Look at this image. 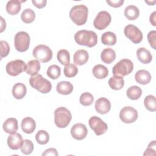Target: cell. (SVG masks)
I'll use <instances>...</instances> for the list:
<instances>
[{"mask_svg": "<svg viewBox=\"0 0 156 156\" xmlns=\"http://www.w3.org/2000/svg\"><path fill=\"white\" fill-rule=\"evenodd\" d=\"M74 40L79 45L92 48L96 46L98 43V36L92 30H81L75 34Z\"/></svg>", "mask_w": 156, "mask_h": 156, "instance_id": "6da1fadb", "label": "cell"}, {"mask_svg": "<svg viewBox=\"0 0 156 156\" xmlns=\"http://www.w3.org/2000/svg\"><path fill=\"white\" fill-rule=\"evenodd\" d=\"M88 14V7L83 4L73 6L69 11V17L77 26H82L87 21Z\"/></svg>", "mask_w": 156, "mask_h": 156, "instance_id": "7a4b0ae2", "label": "cell"}, {"mask_svg": "<svg viewBox=\"0 0 156 156\" xmlns=\"http://www.w3.org/2000/svg\"><path fill=\"white\" fill-rule=\"evenodd\" d=\"M30 86L41 93H48L52 88L51 83L44 78L42 75L37 74L29 79Z\"/></svg>", "mask_w": 156, "mask_h": 156, "instance_id": "3957f363", "label": "cell"}, {"mask_svg": "<svg viewBox=\"0 0 156 156\" xmlns=\"http://www.w3.org/2000/svg\"><path fill=\"white\" fill-rule=\"evenodd\" d=\"M72 119L70 111L65 107H60L55 109L54 112V122L59 128L67 127Z\"/></svg>", "mask_w": 156, "mask_h": 156, "instance_id": "277c9868", "label": "cell"}, {"mask_svg": "<svg viewBox=\"0 0 156 156\" xmlns=\"http://www.w3.org/2000/svg\"><path fill=\"white\" fill-rule=\"evenodd\" d=\"M133 69V64L132 62L127 58L119 60L114 65L112 69V73L114 76H126L130 74Z\"/></svg>", "mask_w": 156, "mask_h": 156, "instance_id": "5b68a950", "label": "cell"}, {"mask_svg": "<svg viewBox=\"0 0 156 156\" xmlns=\"http://www.w3.org/2000/svg\"><path fill=\"white\" fill-rule=\"evenodd\" d=\"M32 54L37 60L43 63L48 62L52 57L51 49L44 44H39L35 46L33 49Z\"/></svg>", "mask_w": 156, "mask_h": 156, "instance_id": "8992f818", "label": "cell"}, {"mask_svg": "<svg viewBox=\"0 0 156 156\" xmlns=\"http://www.w3.org/2000/svg\"><path fill=\"white\" fill-rule=\"evenodd\" d=\"M30 44V36L24 31L18 32L14 38V45L15 49L21 52L26 51Z\"/></svg>", "mask_w": 156, "mask_h": 156, "instance_id": "52a82bcc", "label": "cell"}, {"mask_svg": "<svg viewBox=\"0 0 156 156\" xmlns=\"http://www.w3.org/2000/svg\"><path fill=\"white\" fill-rule=\"evenodd\" d=\"M26 65L24 61L17 59L9 62L6 66L7 73L12 76H17L26 70Z\"/></svg>", "mask_w": 156, "mask_h": 156, "instance_id": "ba28073f", "label": "cell"}, {"mask_svg": "<svg viewBox=\"0 0 156 156\" xmlns=\"http://www.w3.org/2000/svg\"><path fill=\"white\" fill-rule=\"evenodd\" d=\"M88 124L90 128L98 136L105 133L108 129L107 124L102 119L96 116H91L89 119Z\"/></svg>", "mask_w": 156, "mask_h": 156, "instance_id": "9c48e42d", "label": "cell"}, {"mask_svg": "<svg viewBox=\"0 0 156 156\" xmlns=\"http://www.w3.org/2000/svg\"><path fill=\"white\" fill-rule=\"evenodd\" d=\"M124 33L125 36L130 39L133 43H140L143 40V34L141 31L133 24L127 25L124 27Z\"/></svg>", "mask_w": 156, "mask_h": 156, "instance_id": "30bf717a", "label": "cell"}, {"mask_svg": "<svg viewBox=\"0 0 156 156\" xmlns=\"http://www.w3.org/2000/svg\"><path fill=\"white\" fill-rule=\"evenodd\" d=\"M111 20V15L108 12L101 11L96 15L93 21V25L98 30H104L110 24Z\"/></svg>", "mask_w": 156, "mask_h": 156, "instance_id": "8fae6325", "label": "cell"}, {"mask_svg": "<svg viewBox=\"0 0 156 156\" xmlns=\"http://www.w3.org/2000/svg\"><path fill=\"white\" fill-rule=\"evenodd\" d=\"M119 118L124 123H132L138 118V112L132 107L126 106L120 110Z\"/></svg>", "mask_w": 156, "mask_h": 156, "instance_id": "7c38bea8", "label": "cell"}, {"mask_svg": "<svg viewBox=\"0 0 156 156\" xmlns=\"http://www.w3.org/2000/svg\"><path fill=\"white\" fill-rule=\"evenodd\" d=\"M88 133L87 127L82 123H76L73 125L71 129V134L72 136L77 140L84 139Z\"/></svg>", "mask_w": 156, "mask_h": 156, "instance_id": "4fadbf2b", "label": "cell"}, {"mask_svg": "<svg viewBox=\"0 0 156 156\" xmlns=\"http://www.w3.org/2000/svg\"><path fill=\"white\" fill-rule=\"evenodd\" d=\"M95 109L100 114L107 113L111 108V104L109 100L105 98H100L95 102Z\"/></svg>", "mask_w": 156, "mask_h": 156, "instance_id": "5bb4252c", "label": "cell"}, {"mask_svg": "<svg viewBox=\"0 0 156 156\" xmlns=\"http://www.w3.org/2000/svg\"><path fill=\"white\" fill-rule=\"evenodd\" d=\"M23 137L21 134L15 133L10 135L7 138V144L12 150H18L21 147L23 143Z\"/></svg>", "mask_w": 156, "mask_h": 156, "instance_id": "9a60e30c", "label": "cell"}, {"mask_svg": "<svg viewBox=\"0 0 156 156\" xmlns=\"http://www.w3.org/2000/svg\"><path fill=\"white\" fill-rule=\"evenodd\" d=\"M22 130L27 134L32 133L34 132L36 128V123L35 120L30 117L24 118L21 124Z\"/></svg>", "mask_w": 156, "mask_h": 156, "instance_id": "2e32d148", "label": "cell"}, {"mask_svg": "<svg viewBox=\"0 0 156 156\" xmlns=\"http://www.w3.org/2000/svg\"><path fill=\"white\" fill-rule=\"evenodd\" d=\"M89 54L87 51L79 49L74 54L73 61L76 65L81 66L87 62Z\"/></svg>", "mask_w": 156, "mask_h": 156, "instance_id": "e0dca14e", "label": "cell"}, {"mask_svg": "<svg viewBox=\"0 0 156 156\" xmlns=\"http://www.w3.org/2000/svg\"><path fill=\"white\" fill-rule=\"evenodd\" d=\"M2 127L6 133L9 134L15 133L18 129V121L14 118H7L4 122Z\"/></svg>", "mask_w": 156, "mask_h": 156, "instance_id": "ac0fdd59", "label": "cell"}, {"mask_svg": "<svg viewBox=\"0 0 156 156\" xmlns=\"http://www.w3.org/2000/svg\"><path fill=\"white\" fill-rule=\"evenodd\" d=\"M135 79L138 83L141 85H146L150 82L151 80V75L148 71L141 69L135 73Z\"/></svg>", "mask_w": 156, "mask_h": 156, "instance_id": "d6986e66", "label": "cell"}, {"mask_svg": "<svg viewBox=\"0 0 156 156\" xmlns=\"http://www.w3.org/2000/svg\"><path fill=\"white\" fill-rule=\"evenodd\" d=\"M136 56L138 59L142 63H149L152 59V56L149 51L145 48H140L136 51Z\"/></svg>", "mask_w": 156, "mask_h": 156, "instance_id": "ffe728a7", "label": "cell"}, {"mask_svg": "<svg viewBox=\"0 0 156 156\" xmlns=\"http://www.w3.org/2000/svg\"><path fill=\"white\" fill-rule=\"evenodd\" d=\"M27 88L24 84L22 83H15L12 88V94L16 99H23L26 94Z\"/></svg>", "mask_w": 156, "mask_h": 156, "instance_id": "44dd1931", "label": "cell"}, {"mask_svg": "<svg viewBox=\"0 0 156 156\" xmlns=\"http://www.w3.org/2000/svg\"><path fill=\"white\" fill-rule=\"evenodd\" d=\"M23 2L24 1H20L18 0H11L8 1L5 7L7 12L11 15L18 14L21 10V3Z\"/></svg>", "mask_w": 156, "mask_h": 156, "instance_id": "7402d4cb", "label": "cell"}, {"mask_svg": "<svg viewBox=\"0 0 156 156\" xmlns=\"http://www.w3.org/2000/svg\"><path fill=\"white\" fill-rule=\"evenodd\" d=\"M56 90L59 94L68 95L72 93L73 90V85L69 82L62 81L57 83Z\"/></svg>", "mask_w": 156, "mask_h": 156, "instance_id": "603a6c76", "label": "cell"}, {"mask_svg": "<svg viewBox=\"0 0 156 156\" xmlns=\"http://www.w3.org/2000/svg\"><path fill=\"white\" fill-rule=\"evenodd\" d=\"M101 58L102 62L107 64H110L112 63L116 58L115 51L110 48H105L102 51Z\"/></svg>", "mask_w": 156, "mask_h": 156, "instance_id": "cb8c5ba5", "label": "cell"}, {"mask_svg": "<svg viewBox=\"0 0 156 156\" xmlns=\"http://www.w3.org/2000/svg\"><path fill=\"white\" fill-rule=\"evenodd\" d=\"M108 85L115 90H119L122 89L124 85V80L122 77L119 76H114L108 80Z\"/></svg>", "mask_w": 156, "mask_h": 156, "instance_id": "d4e9b609", "label": "cell"}, {"mask_svg": "<svg viewBox=\"0 0 156 156\" xmlns=\"http://www.w3.org/2000/svg\"><path fill=\"white\" fill-rule=\"evenodd\" d=\"M93 76L99 79H102L105 78L108 74V69L104 65L98 64L95 65L92 70Z\"/></svg>", "mask_w": 156, "mask_h": 156, "instance_id": "484cf974", "label": "cell"}, {"mask_svg": "<svg viewBox=\"0 0 156 156\" xmlns=\"http://www.w3.org/2000/svg\"><path fill=\"white\" fill-rule=\"evenodd\" d=\"M140 10L138 8L133 5H130L126 7L124 15L129 20H135L138 18Z\"/></svg>", "mask_w": 156, "mask_h": 156, "instance_id": "4316f807", "label": "cell"}, {"mask_svg": "<svg viewBox=\"0 0 156 156\" xmlns=\"http://www.w3.org/2000/svg\"><path fill=\"white\" fill-rule=\"evenodd\" d=\"M40 69V64L37 60H32L27 62L25 71L27 74L34 76L38 73Z\"/></svg>", "mask_w": 156, "mask_h": 156, "instance_id": "83f0119b", "label": "cell"}, {"mask_svg": "<svg viewBox=\"0 0 156 156\" xmlns=\"http://www.w3.org/2000/svg\"><path fill=\"white\" fill-rule=\"evenodd\" d=\"M101 41L104 45H115L116 43V35L112 32H105L101 36Z\"/></svg>", "mask_w": 156, "mask_h": 156, "instance_id": "f1b7e54d", "label": "cell"}, {"mask_svg": "<svg viewBox=\"0 0 156 156\" xmlns=\"http://www.w3.org/2000/svg\"><path fill=\"white\" fill-rule=\"evenodd\" d=\"M127 96L132 100H137L138 99L141 94H142V90L141 88L138 86H132L129 87L126 91Z\"/></svg>", "mask_w": 156, "mask_h": 156, "instance_id": "f546056e", "label": "cell"}, {"mask_svg": "<svg viewBox=\"0 0 156 156\" xmlns=\"http://www.w3.org/2000/svg\"><path fill=\"white\" fill-rule=\"evenodd\" d=\"M58 61L63 65L66 66L69 64L70 55L69 52L66 49H60L57 54Z\"/></svg>", "mask_w": 156, "mask_h": 156, "instance_id": "4dcf8cb0", "label": "cell"}, {"mask_svg": "<svg viewBox=\"0 0 156 156\" xmlns=\"http://www.w3.org/2000/svg\"><path fill=\"white\" fill-rule=\"evenodd\" d=\"M21 18L24 23L29 24L34 21L35 18V13L31 9H26L22 12Z\"/></svg>", "mask_w": 156, "mask_h": 156, "instance_id": "1f68e13d", "label": "cell"}, {"mask_svg": "<svg viewBox=\"0 0 156 156\" xmlns=\"http://www.w3.org/2000/svg\"><path fill=\"white\" fill-rule=\"evenodd\" d=\"M46 74L49 78L52 79H57L61 74L60 68L56 65H52L48 67Z\"/></svg>", "mask_w": 156, "mask_h": 156, "instance_id": "d6a6232c", "label": "cell"}, {"mask_svg": "<svg viewBox=\"0 0 156 156\" xmlns=\"http://www.w3.org/2000/svg\"><path fill=\"white\" fill-rule=\"evenodd\" d=\"M35 140L40 144H46L49 140V133L46 130H40L35 135Z\"/></svg>", "mask_w": 156, "mask_h": 156, "instance_id": "836d02e7", "label": "cell"}, {"mask_svg": "<svg viewBox=\"0 0 156 156\" xmlns=\"http://www.w3.org/2000/svg\"><path fill=\"white\" fill-rule=\"evenodd\" d=\"M144 104L145 107L150 112H155L156 110L155 98L153 95H148L144 99Z\"/></svg>", "mask_w": 156, "mask_h": 156, "instance_id": "e575fe53", "label": "cell"}, {"mask_svg": "<svg viewBox=\"0 0 156 156\" xmlns=\"http://www.w3.org/2000/svg\"><path fill=\"white\" fill-rule=\"evenodd\" d=\"M79 101L82 105L84 106H89L93 104L94 98L90 93L85 92L80 95Z\"/></svg>", "mask_w": 156, "mask_h": 156, "instance_id": "d590c367", "label": "cell"}, {"mask_svg": "<svg viewBox=\"0 0 156 156\" xmlns=\"http://www.w3.org/2000/svg\"><path fill=\"white\" fill-rule=\"evenodd\" d=\"M20 148L22 153L25 155H29L33 152L34 150L33 143L30 140L26 139L23 141Z\"/></svg>", "mask_w": 156, "mask_h": 156, "instance_id": "8d00e7d4", "label": "cell"}, {"mask_svg": "<svg viewBox=\"0 0 156 156\" xmlns=\"http://www.w3.org/2000/svg\"><path fill=\"white\" fill-rule=\"evenodd\" d=\"M63 73L66 77H73L77 75L78 73V68L75 65L69 63V65L65 66L63 69Z\"/></svg>", "mask_w": 156, "mask_h": 156, "instance_id": "74e56055", "label": "cell"}, {"mask_svg": "<svg viewBox=\"0 0 156 156\" xmlns=\"http://www.w3.org/2000/svg\"><path fill=\"white\" fill-rule=\"evenodd\" d=\"M0 46H1V59L3 57H5L8 55L10 52V46L9 43L6 41L1 40L0 41Z\"/></svg>", "mask_w": 156, "mask_h": 156, "instance_id": "f35d334b", "label": "cell"}, {"mask_svg": "<svg viewBox=\"0 0 156 156\" xmlns=\"http://www.w3.org/2000/svg\"><path fill=\"white\" fill-rule=\"evenodd\" d=\"M147 40L151 45V46L155 49V45H156V31L155 30H151L147 34Z\"/></svg>", "mask_w": 156, "mask_h": 156, "instance_id": "ab89813d", "label": "cell"}, {"mask_svg": "<svg viewBox=\"0 0 156 156\" xmlns=\"http://www.w3.org/2000/svg\"><path fill=\"white\" fill-rule=\"evenodd\" d=\"M155 141L154 140L149 144L147 148L146 149L143 155H155Z\"/></svg>", "mask_w": 156, "mask_h": 156, "instance_id": "60d3db41", "label": "cell"}, {"mask_svg": "<svg viewBox=\"0 0 156 156\" xmlns=\"http://www.w3.org/2000/svg\"><path fill=\"white\" fill-rule=\"evenodd\" d=\"M107 4L111 7L117 8L121 7L123 3H124V0H112V1H106Z\"/></svg>", "mask_w": 156, "mask_h": 156, "instance_id": "b9f144b4", "label": "cell"}, {"mask_svg": "<svg viewBox=\"0 0 156 156\" xmlns=\"http://www.w3.org/2000/svg\"><path fill=\"white\" fill-rule=\"evenodd\" d=\"M32 4L38 9H41L46 6L47 1L46 0H32Z\"/></svg>", "mask_w": 156, "mask_h": 156, "instance_id": "7bdbcfd3", "label": "cell"}, {"mask_svg": "<svg viewBox=\"0 0 156 156\" xmlns=\"http://www.w3.org/2000/svg\"><path fill=\"white\" fill-rule=\"evenodd\" d=\"M43 156L45 155H52V156H57L58 152L57 151L55 148H49L46 149L43 154Z\"/></svg>", "mask_w": 156, "mask_h": 156, "instance_id": "ee69618b", "label": "cell"}, {"mask_svg": "<svg viewBox=\"0 0 156 156\" xmlns=\"http://www.w3.org/2000/svg\"><path fill=\"white\" fill-rule=\"evenodd\" d=\"M155 13H156V12H154L151 15H150V17H149V21H150V23H151V24H152L154 26H156V23H155Z\"/></svg>", "mask_w": 156, "mask_h": 156, "instance_id": "f6af8a7d", "label": "cell"}]
</instances>
